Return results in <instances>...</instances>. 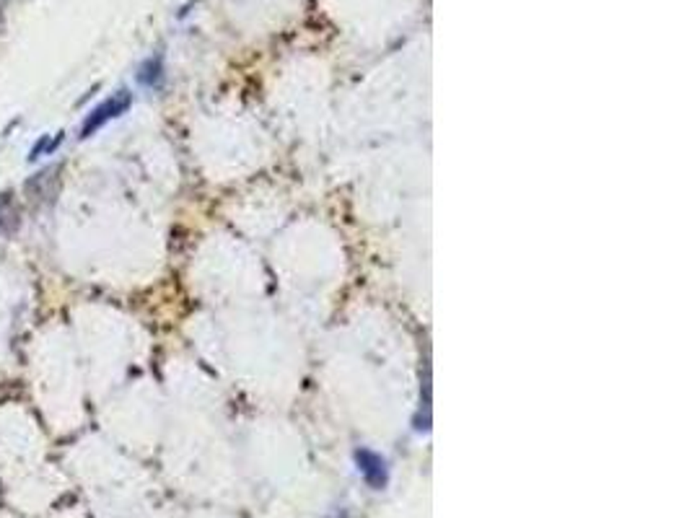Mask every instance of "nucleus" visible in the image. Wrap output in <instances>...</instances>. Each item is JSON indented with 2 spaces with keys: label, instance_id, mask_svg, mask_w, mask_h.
<instances>
[{
  "label": "nucleus",
  "instance_id": "nucleus-5",
  "mask_svg": "<svg viewBox=\"0 0 692 518\" xmlns=\"http://www.w3.org/2000/svg\"><path fill=\"white\" fill-rule=\"evenodd\" d=\"M14 215V192H0V228H6V220Z\"/></svg>",
  "mask_w": 692,
  "mask_h": 518
},
{
  "label": "nucleus",
  "instance_id": "nucleus-3",
  "mask_svg": "<svg viewBox=\"0 0 692 518\" xmlns=\"http://www.w3.org/2000/svg\"><path fill=\"white\" fill-rule=\"evenodd\" d=\"M164 81V60L161 55L148 57L143 65H140V73H138V83L145 86V88H156L158 83Z\"/></svg>",
  "mask_w": 692,
  "mask_h": 518
},
{
  "label": "nucleus",
  "instance_id": "nucleus-1",
  "mask_svg": "<svg viewBox=\"0 0 692 518\" xmlns=\"http://www.w3.org/2000/svg\"><path fill=\"white\" fill-rule=\"evenodd\" d=\"M130 104H133L130 91H117L115 96L104 99L99 107H93L91 112L86 114V120H83V125H81V130H78V138L81 140H86V138L96 135L104 125H109L112 120H117V117H122V114L128 112Z\"/></svg>",
  "mask_w": 692,
  "mask_h": 518
},
{
  "label": "nucleus",
  "instance_id": "nucleus-4",
  "mask_svg": "<svg viewBox=\"0 0 692 518\" xmlns=\"http://www.w3.org/2000/svg\"><path fill=\"white\" fill-rule=\"evenodd\" d=\"M65 140V133H55V135H42L39 140L31 145L29 150V161H39L42 156H52L55 150H58V145Z\"/></svg>",
  "mask_w": 692,
  "mask_h": 518
},
{
  "label": "nucleus",
  "instance_id": "nucleus-2",
  "mask_svg": "<svg viewBox=\"0 0 692 518\" xmlns=\"http://www.w3.org/2000/svg\"><path fill=\"white\" fill-rule=\"evenodd\" d=\"M356 462L363 480L368 482V487L373 490H384L386 482H389V469H386V462L378 454L368 451V448H358L356 451Z\"/></svg>",
  "mask_w": 692,
  "mask_h": 518
}]
</instances>
